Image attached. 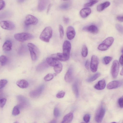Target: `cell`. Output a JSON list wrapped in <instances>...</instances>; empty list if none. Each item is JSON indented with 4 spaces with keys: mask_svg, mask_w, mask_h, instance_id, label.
<instances>
[{
    "mask_svg": "<svg viewBox=\"0 0 123 123\" xmlns=\"http://www.w3.org/2000/svg\"><path fill=\"white\" fill-rule=\"evenodd\" d=\"M7 60L6 57L4 55H1L0 57V62L1 66L5 65L6 63Z\"/></svg>",
    "mask_w": 123,
    "mask_h": 123,
    "instance_id": "83f0119b",
    "label": "cell"
},
{
    "mask_svg": "<svg viewBox=\"0 0 123 123\" xmlns=\"http://www.w3.org/2000/svg\"><path fill=\"white\" fill-rule=\"evenodd\" d=\"M116 28L119 32L123 33V26L122 25L117 24L116 25Z\"/></svg>",
    "mask_w": 123,
    "mask_h": 123,
    "instance_id": "d590c367",
    "label": "cell"
},
{
    "mask_svg": "<svg viewBox=\"0 0 123 123\" xmlns=\"http://www.w3.org/2000/svg\"><path fill=\"white\" fill-rule=\"evenodd\" d=\"M0 25L2 28L6 30H12L15 27L14 24L12 22L9 20L1 21L0 22Z\"/></svg>",
    "mask_w": 123,
    "mask_h": 123,
    "instance_id": "8992f818",
    "label": "cell"
},
{
    "mask_svg": "<svg viewBox=\"0 0 123 123\" xmlns=\"http://www.w3.org/2000/svg\"><path fill=\"white\" fill-rule=\"evenodd\" d=\"M101 75L99 73H97L89 78L87 79L86 81L88 82L94 81L97 79Z\"/></svg>",
    "mask_w": 123,
    "mask_h": 123,
    "instance_id": "484cf974",
    "label": "cell"
},
{
    "mask_svg": "<svg viewBox=\"0 0 123 123\" xmlns=\"http://www.w3.org/2000/svg\"><path fill=\"white\" fill-rule=\"evenodd\" d=\"M54 75L52 74L49 73L46 75L44 78V80L49 81L52 80L53 78Z\"/></svg>",
    "mask_w": 123,
    "mask_h": 123,
    "instance_id": "1f68e13d",
    "label": "cell"
},
{
    "mask_svg": "<svg viewBox=\"0 0 123 123\" xmlns=\"http://www.w3.org/2000/svg\"><path fill=\"white\" fill-rule=\"evenodd\" d=\"M7 82V81L6 80H0V89H1L4 87Z\"/></svg>",
    "mask_w": 123,
    "mask_h": 123,
    "instance_id": "8d00e7d4",
    "label": "cell"
},
{
    "mask_svg": "<svg viewBox=\"0 0 123 123\" xmlns=\"http://www.w3.org/2000/svg\"><path fill=\"white\" fill-rule=\"evenodd\" d=\"M91 10L89 8L86 7L82 9L80 12V14L81 17L85 18L87 17L91 13Z\"/></svg>",
    "mask_w": 123,
    "mask_h": 123,
    "instance_id": "ac0fdd59",
    "label": "cell"
},
{
    "mask_svg": "<svg viewBox=\"0 0 123 123\" xmlns=\"http://www.w3.org/2000/svg\"><path fill=\"white\" fill-rule=\"evenodd\" d=\"M66 34L69 40H72L74 38L75 35V32L73 27L69 26L68 27Z\"/></svg>",
    "mask_w": 123,
    "mask_h": 123,
    "instance_id": "9a60e30c",
    "label": "cell"
},
{
    "mask_svg": "<svg viewBox=\"0 0 123 123\" xmlns=\"http://www.w3.org/2000/svg\"><path fill=\"white\" fill-rule=\"evenodd\" d=\"M6 99L5 98H2L0 100V107L1 108L4 107L6 104Z\"/></svg>",
    "mask_w": 123,
    "mask_h": 123,
    "instance_id": "ab89813d",
    "label": "cell"
},
{
    "mask_svg": "<svg viewBox=\"0 0 123 123\" xmlns=\"http://www.w3.org/2000/svg\"><path fill=\"white\" fill-rule=\"evenodd\" d=\"M46 60L47 62L49 65L54 67L60 62L58 60L51 57L47 58Z\"/></svg>",
    "mask_w": 123,
    "mask_h": 123,
    "instance_id": "e0dca14e",
    "label": "cell"
},
{
    "mask_svg": "<svg viewBox=\"0 0 123 123\" xmlns=\"http://www.w3.org/2000/svg\"><path fill=\"white\" fill-rule=\"evenodd\" d=\"M62 65L61 62H60L56 66L54 67L55 71L57 74L60 73L62 71Z\"/></svg>",
    "mask_w": 123,
    "mask_h": 123,
    "instance_id": "4316f807",
    "label": "cell"
},
{
    "mask_svg": "<svg viewBox=\"0 0 123 123\" xmlns=\"http://www.w3.org/2000/svg\"><path fill=\"white\" fill-rule=\"evenodd\" d=\"M37 123L36 122H35L34 123Z\"/></svg>",
    "mask_w": 123,
    "mask_h": 123,
    "instance_id": "11a10c76",
    "label": "cell"
},
{
    "mask_svg": "<svg viewBox=\"0 0 123 123\" xmlns=\"http://www.w3.org/2000/svg\"><path fill=\"white\" fill-rule=\"evenodd\" d=\"M98 0H90L89 2L85 4L84 6L85 7L91 6L98 2Z\"/></svg>",
    "mask_w": 123,
    "mask_h": 123,
    "instance_id": "d6a6232c",
    "label": "cell"
},
{
    "mask_svg": "<svg viewBox=\"0 0 123 123\" xmlns=\"http://www.w3.org/2000/svg\"><path fill=\"white\" fill-rule=\"evenodd\" d=\"M123 84V80L113 81L108 84L107 88L109 89L116 88L121 86Z\"/></svg>",
    "mask_w": 123,
    "mask_h": 123,
    "instance_id": "8fae6325",
    "label": "cell"
},
{
    "mask_svg": "<svg viewBox=\"0 0 123 123\" xmlns=\"http://www.w3.org/2000/svg\"><path fill=\"white\" fill-rule=\"evenodd\" d=\"M105 108L101 105L98 110L96 113L95 119L96 122L101 123L105 115Z\"/></svg>",
    "mask_w": 123,
    "mask_h": 123,
    "instance_id": "5b68a950",
    "label": "cell"
},
{
    "mask_svg": "<svg viewBox=\"0 0 123 123\" xmlns=\"http://www.w3.org/2000/svg\"><path fill=\"white\" fill-rule=\"evenodd\" d=\"M51 57L58 60L65 61L68 60L69 57L64 55L63 53H57L51 55Z\"/></svg>",
    "mask_w": 123,
    "mask_h": 123,
    "instance_id": "5bb4252c",
    "label": "cell"
},
{
    "mask_svg": "<svg viewBox=\"0 0 123 123\" xmlns=\"http://www.w3.org/2000/svg\"><path fill=\"white\" fill-rule=\"evenodd\" d=\"M44 87V85H42L39 86L36 89L31 91L29 94L30 96L33 98L38 97L43 90Z\"/></svg>",
    "mask_w": 123,
    "mask_h": 123,
    "instance_id": "30bf717a",
    "label": "cell"
},
{
    "mask_svg": "<svg viewBox=\"0 0 123 123\" xmlns=\"http://www.w3.org/2000/svg\"><path fill=\"white\" fill-rule=\"evenodd\" d=\"M111 123H117L116 122H112Z\"/></svg>",
    "mask_w": 123,
    "mask_h": 123,
    "instance_id": "816d5d0a",
    "label": "cell"
},
{
    "mask_svg": "<svg viewBox=\"0 0 123 123\" xmlns=\"http://www.w3.org/2000/svg\"><path fill=\"white\" fill-rule=\"evenodd\" d=\"M72 89L76 97L78 98L79 96V92L77 81H76L73 83L72 86Z\"/></svg>",
    "mask_w": 123,
    "mask_h": 123,
    "instance_id": "d4e9b609",
    "label": "cell"
},
{
    "mask_svg": "<svg viewBox=\"0 0 123 123\" xmlns=\"http://www.w3.org/2000/svg\"><path fill=\"white\" fill-rule=\"evenodd\" d=\"M27 46L30 51L31 59L32 61H35L37 58V55L39 52L38 48L34 44L29 43Z\"/></svg>",
    "mask_w": 123,
    "mask_h": 123,
    "instance_id": "277c9868",
    "label": "cell"
},
{
    "mask_svg": "<svg viewBox=\"0 0 123 123\" xmlns=\"http://www.w3.org/2000/svg\"><path fill=\"white\" fill-rule=\"evenodd\" d=\"M88 49L86 46L84 45L82 47L81 52L82 56L84 57H86L88 54Z\"/></svg>",
    "mask_w": 123,
    "mask_h": 123,
    "instance_id": "f1b7e54d",
    "label": "cell"
},
{
    "mask_svg": "<svg viewBox=\"0 0 123 123\" xmlns=\"http://www.w3.org/2000/svg\"><path fill=\"white\" fill-rule=\"evenodd\" d=\"M119 61L120 64L121 65H123V54L120 57Z\"/></svg>",
    "mask_w": 123,
    "mask_h": 123,
    "instance_id": "bcb514c9",
    "label": "cell"
},
{
    "mask_svg": "<svg viewBox=\"0 0 123 123\" xmlns=\"http://www.w3.org/2000/svg\"><path fill=\"white\" fill-rule=\"evenodd\" d=\"M114 41V38L111 37H108L105 39L98 47V49L101 51L107 50L112 45Z\"/></svg>",
    "mask_w": 123,
    "mask_h": 123,
    "instance_id": "3957f363",
    "label": "cell"
},
{
    "mask_svg": "<svg viewBox=\"0 0 123 123\" xmlns=\"http://www.w3.org/2000/svg\"><path fill=\"white\" fill-rule=\"evenodd\" d=\"M14 123H19L18 122H16Z\"/></svg>",
    "mask_w": 123,
    "mask_h": 123,
    "instance_id": "f907efd6",
    "label": "cell"
},
{
    "mask_svg": "<svg viewBox=\"0 0 123 123\" xmlns=\"http://www.w3.org/2000/svg\"><path fill=\"white\" fill-rule=\"evenodd\" d=\"M98 64V59L96 56H92L90 63V68L91 71L93 72H96L97 70Z\"/></svg>",
    "mask_w": 123,
    "mask_h": 123,
    "instance_id": "9c48e42d",
    "label": "cell"
},
{
    "mask_svg": "<svg viewBox=\"0 0 123 123\" xmlns=\"http://www.w3.org/2000/svg\"><path fill=\"white\" fill-rule=\"evenodd\" d=\"M5 5V2L3 0H0V9L2 10L4 7Z\"/></svg>",
    "mask_w": 123,
    "mask_h": 123,
    "instance_id": "7bdbcfd3",
    "label": "cell"
},
{
    "mask_svg": "<svg viewBox=\"0 0 123 123\" xmlns=\"http://www.w3.org/2000/svg\"><path fill=\"white\" fill-rule=\"evenodd\" d=\"M48 1L46 0H39L38 1V9L39 11L43 10L47 5Z\"/></svg>",
    "mask_w": 123,
    "mask_h": 123,
    "instance_id": "603a6c76",
    "label": "cell"
},
{
    "mask_svg": "<svg viewBox=\"0 0 123 123\" xmlns=\"http://www.w3.org/2000/svg\"><path fill=\"white\" fill-rule=\"evenodd\" d=\"M12 42L10 40H6L5 42L3 45V49L5 51H10L12 49Z\"/></svg>",
    "mask_w": 123,
    "mask_h": 123,
    "instance_id": "7402d4cb",
    "label": "cell"
},
{
    "mask_svg": "<svg viewBox=\"0 0 123 123\" xmlns=\"http://www.w3.org/2000/svg\"><path fill=\"white\" fill-rule=\"evenodd\" d=\"M90 116L89 114H87L85 115L83 117L84 121L85 122L87 123H88L90 120Z\"/></svg>",
    "mask_w": 123,
    "mask_h": 123,
    "instance_id": "74e56055",
    "label": "cell"
},
{
    "mask_svg": "<svg viewBox=\"0 0 123 123\" xmlns=\"http://www.w3.org/2000/svg\"><path fill=\"white\" fill-rule=\"evenodd\" d=\"M112 59V57L109 56H106L103 59L104 63L106 65L108 64Z\"/></svg>",
    "mask_w": 123,
    "mask_h": 123,
    "instance_id": "4dcf8cb0",
    "label": "cell"
},
{
    "mask_svg": "<svg viewBox=\"0 0 123 123\" xmlns=\"http://www.w3.org/2000/svg\"><path fill=\"white\" fill-rule=\"evenodd\" d=\"M106 82L105 80H102L99 81L94 86L96 89L101 90L104 89L106 86Z\"/></svg>",
    "mask_w": 123,
    "mask_h": 123,
    "instance_id": "d6986e66",
    "label": "cell"
},
{
    "mask_svg": "<svg viewBox=\"0 0 123 123\" xmlns=\"http://www.w3.org/2000/svg\"><path fill=\"white\" fill-rule=\"evenodd\" d=\"M119 69V62L115 60L113 62L111 66V73L112 76L114 79L116 78L118 74Z\"/></svg>",
    "mask_w": 123,
    "mask_h": 123,
    "instance_id": "52a82bcc",
    "label": "cell"
},
{
    "mask_svg": "<svg viewBox=\"0 0 123 123\" xmlns=\"http://www.w3.org/2000/svg\"><path fill=\"white\" fill-rule=\"evenodd\" d=\"M89 62L88 60H87L86 62L85 66V68L87 69H88L89 68Z\"/></svg>",
    "mask_w": 123,
    "mask_h": 123,
    "instance_id": "ee69618b",
    "label": "cell"
},
{
    "mask_svg": "<svg viewBox=\"0 0 123 123\" xmlns=\"http://www.w3.org/2000/svg\"><path fill=\"white\" fill-rule=\"evenodd\" d=\"M65 92L64 91H61L59 92L56 95L57 98H63L64 96Z\"/></svg>",
    "mask_w": 123,
    "mask_h": 123,
    "instance_id": "f35d334b",
    "label": "cell"
},
{
    "mask_svg": "<svg viewBox=\"0 0 123 123\" xmlns=\"http://www.w3.org/2000/svg\"><path fill=\"white\" fill-rule=\"evenodd\" d=\"M83 29L84 31L94 34L97 33L98 32V29L97 27L94 25H91L85 27Z\"/></svg>",
    "mask_w": 123,
    "mask_h": 123,
    "instance_id": "2e32d148",
    "label": "cell"
},
{
    "mask_svg": "<svg viewBox=\"0 0 123 123\" xmlns=\"http://www.w3.org/2000/svg\"><path fill=\"white\" fill-rule=\"evenodd\" d=\"M73 117V115L72 112H70L66 115L63 118L61 123H70Z\"/></svg>",
    "mask_w": 123,
    "mask_h": 123,
    "instance_id": "ffe728a7",
    "label": "cell"
},
{
    "mask_svg": "<svg viewBox=\"0 0 123 123\" xmlns=\"http://www.w3.org/2000/svg\"><path fill=\"white\" fill-rule=\"evenodd\" d=\"M20 113V111L19 108L18 106H15L13 109L12 112V114L15 116L17 115Z\"/></svg>",
    "mask_w": 123,
    "mask_h": 123,
    "instance_id": "f546056e",
    "label": "cell"
},
{
    "mask_svg": "<svg viewBox=\"0 0 123 123\" xmlns=\"http://www.w3.org/2000/svg\"><path fill=\"white\" fill-rule=\"evenodd\" d=\"M52 29L50 27H46L41 32L39 38L44 42H49L52 36Z\"/></svg>",
    "mask_w": 123,
    "mask_h": 123,
    "instance_id": "6da1fadb",
    "label": "cell"
},
{
    "mask_svg": "<svg viewBox=\"0 0 123 123\" xmlns=\"http://www.w3.org/2000/svg\"><path fill=\"white\" fill-rule=\"evenodd\" d=\"M16 84L18 86L22 88H26L29 86L28 82L26 80L23 79L18 80L16 82Z\"/></svg>",
    "mask_w": 123,
    "mask_h": 123,
    "instance_id": "44dd1931",
    "label": "cell"
},
{
    "mask_svg": "<svg viewBox=\"0 0 123 123\" xmlns=\"http://www.w3.org/2000/svg\"><path fill=\"white\" fill-rule=\"evenodd\" d=\"M53 113L54 116L56 117H59L60 115L59 110L58 108L56 107L55 108Z\"/></svg>",
    "mask_w": 123,
    "mask_h": 123,
    "instance_id": "60d3db41",
    "label": "cell"
},
{
    "mask_svg": "<svg viewBox=\"0 0 123 123\" xmlns=\"http://www.w3.org/2000/svg\"><path fill=\"white\" fill-rule=\"evenodd\" d=\"M14 37L17 41L23 42L32 39L34 36L31 33L24 32L15 34L14 35Z\"/></svg>",
    "mask_w": 123,
    "mask_h": 123,
    "instance_id": "7a4b0ae2",
    "label": "cell"
},
{
    "mask_svg": "<svg viewBox=\"0 0 123 123\" xmlns=\"http://www.w3.org/2000/svg\"><path fill=\"white\" fill-rule=\"evenodd\" d=\"M81 123H86L85 122H82Z\"/></svg>",
    "mask_w": 123,
    "mask_h": 123,
    "instance_id": "f5cc1de1",
    "label": "cell"
},
{
    "mask_svg": "<svg viewBox=\"0 0 123 123\" xmlns=\"http://www.w3.org/2000/svg\"><path fill=\"white\" fill-rule=\"evenodd\" d=\"M50 6H51V5H50V4L49 6L48 7V8L47 9V13L49 11V10Z\"/></svg>",
    "mask_w": 123,
    "mask_h": 123,
    "instance_id": "681fc988",
    "label": "cell"
},
{
    "mask_svg": "<svg viewBox=\"0 0 123 123\" xmlns=\"http://www.w3.org/2000/svg\"><path fill=\"white\" fill-rule=\"evenodd\" d=\"M63 20L64 23L66 24H68L69 21V19L68 18L65 17L63 18Z\"/></svg>",
    "mask_w": 123,
    "mask_h": 123,
    "instance_id": "f6af8a7d",
    "label": "cell"
},
{
    "mask_svg": "<svg viewBox=\"0 0 123 123\" xmlns=\"http://www.w3.org/2000/svg\"><path fill=\"white\" fill-rule=\"evenodd\" d=\"M59 30L60 37L61 39H62L63 38L64 35V31L63 27L61 25H59Z\"/></svg>",
    "mask_w": 123,
    "mask_h": 123,
    "instance_id": "836d02e7",
    "label": "cell"
},
{
    "mask_svg": "<svg viewBox=\"0 0 123 123\" xmlns=\"http://www.w3.org/2000/svg\"><path fill=\"white\" fill-rule=\"evenodd\" d=\"M110 5V3L109 2H105L98 5L97 6V10L98 11L101 12L109 6Z\"/></svg>",
    "mask_w": 123,
    "mask_h": 123,
    "instance_id": "cb8c5ba5",
    "label": "cell"
},
{
    "mask_svg": "<svg viewBox=\"0 0 123 123\" xmlns=\"http://www.w3.org/2000/svg\"><path fill=\"white\" fill-rule=\"evenodd\" d=\"M37 18L31 14H28L25 17L24 21L25 24L27 26L36 25L38 22Z\"/></svg>",
    "mask_w": 123,
    "mask_h": 123,
    "instance_id": "ba28073f",
    "label": "cell"
},
{
    "mask_svg": "<svg viewBox=\"0 0 123 123\" xmlns=\"http://www.w3.org/2000/svg\"><path fill=\"white\" fill-rule=\"evenodd\" d=\"M118 103L120 108H123V96L119 98L118 101Z\"/></svg>",
    "mask_w": 123,
    "mask_h": 123,
    "instance_id": "b9f144b4",
    "label": "cell"
},
{
    "mask_svg": "<svg viewBox=\"0 0 123 123\" xmlns=\"http://www.w3.org/2000/svg\"><path fill=\"white\" fill-rule=\"evenodd\" d=\"M120 74L121 75H123V68L120 72Z\"/></svg>",
    "mask_w": 123,
    "mask_h": 123,
    "instance_id": "c3c4849f",
    "label": "cell"
},
{
    "mask_svg": "<svg viewBox=\"0 0 123 123\" xmlns=\"http://www.w3.org/2000/svg\"><path fill=\"white\" fill-rule=\"evenodd\" d=\"M70 6V4L68 3H64L60 6V8L63 10H66Z\"/></svg>",
    "mask_w": 123,
    "mask_h": 123,
    "instance_id": "e575fe53",
    "label": "cell"
},
{
    "mask_svg": "<svg viewBox=\"0 0 123 123\" xmlns=\"http://www.w3.org/2000/svg\"><path fill=\"white\" fill-rule=\"evenodd\" d=\"M117 19L119 21L123 22V16H118L117 17Z\"/></svg>",
    "mask_w": 123,
    "mask_h": 123,
    "instance_id": "7dc6e473",
    "label": "cell"
},
{
    "mask_svg": "<svg viewBox=\"0 0 123 123\" xmlns=\"http://www.w3.org/2000/svg\"><path fill=\"white\" fill-rule=\"evenodd\" d=\"M73 69L72 66H70L66 74L64 80L68 82H71L72 80L73 76Z\"/></svg>",
    "mask_w": 123,
    "mask_h": 123,
    "instance_id": "4fadbf2b",
    "label": "cell"
},
{
    "mask_svg": "<svg viewBox=\"0 0 123 123\" xmlns=\"http://www.w3.org/2000/svg\"><path fill=\"white\" fill-rule=\"evenodd\" d=\"M71 45L70 42L68 41H65L63 45V53L66 56L69 57Z\"/></svg>",
    "mask_w": 123,
    "mask_h": 123,
    "instance_id": "7c38bea8",
    "label": "cell"
},
{
    "mask_svg": "<svg viewBox=\"0 0 123 123\" xmlns=\"http://www.w3.org/2000/svg\"><path fill=\"white\" fill-rule=\"evenodd\" d=\"M122 52H123V48L122 50Z\"/></svg>",
    "mask_w": 123,
    "mask_h": 123,
    "instance_id": "db71d44e",
    "label": "cell"
}]
</instances>
